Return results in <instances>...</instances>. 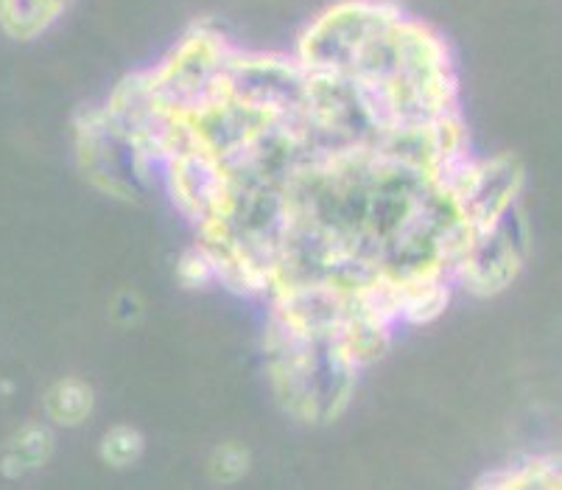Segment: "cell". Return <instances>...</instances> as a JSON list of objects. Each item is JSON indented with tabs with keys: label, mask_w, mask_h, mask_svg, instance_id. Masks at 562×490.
Masks as SVG:
<instances>
[{
	"label": "cell",
	"mask_w": 562,
	"mask_h": 490,
	"mask_svg": "<svg viewBox=\"0 0 562 490\" xmlns=\"http://www.w3.org/2000/svg\"><path fill=\"white\" fill-rule=\"evenodd\" d=\"M95 407V392L87 381L68 376V379H59L50 385V390L45 392V412L50 415V421L59 423V426H81L87 417L93 415Z\"/></svg>",
	"instance_id": "cell-4"
},
{
	"label": "cell",
	"mask_w": 562,
	"mask_h": 490,
	"mask_svg": "<svg viewBox=\"0 0 562 490\" xmlns=\"http://www.w3.org/2000/svg\"><path fill=\"white\" fill-rule=\"evenodd\" d=\"M54 432L40 423H29L7 443L3 457H0V471L7 477H23L29 471H37L54 457Z\"/></svg>",
	"instance_id": "cell-3"
},
{
	"label": "cell",
	"mask_w": 562,
	"mask_h": 490,
	"mask_svg": "<svg viewBox=\"0 0 562 490\" xmlns=\"http://www.w3.org/2000/svg\"><path fill=\"white\" fill-rule=\"evenodd\" d=\"M74 0H0V29L9 37L29 43L48 32Z\"/></svg>",
	"instance_id": "cell-2"
},
{
	"label": "cell",
	"mask_w": 562,
	"mask_h": 490,
	"mask_svg": "<svg viewBox=\"0 0 562 490\" xmlns=\"http://www.w3.org/2000/svg\"><path fill=\"white\" fill-rule=\"evenodd\" d=\"M211 474H213V479H218V482H224V485L238 482L241 477H247L249 474L247 446L229 441V443H222V446L213 448Z\"/></svg>",
	"instance_id": "cell-7"
},
{
	"label": "cell",
	"mask_w": 562,
	"mask_h": 490,
	"mask_svg": "<svg viewBox=\"0 0 562 490\" xmlns=\"http://www.w3.org/2000/svg\"><path fill=\"white\" fill-rule=\"evenodd\" d=\"M177 275H180V280L188 286V289H202V286L216 280L211 255L204 253L199 244H193V247H188L186 253L180 255V261H177Z\"/></svg>",
	"instance_id": "cell-8"
},
{
	"label": "cell",
	"mask_w": 562,
	"mask_h": 490,
	"mask_svg": "<svg viewBox=\"0 0 562 490\" xmlns=\"http://www.w3.org/2000/svg\"><path fill=\"white\" fill-rule=\"evenodd\" d=\"M476 488H560V459L557 457H526L513 468L493 471L479 479Z\"/></svg>",
	"instance_id": "cell-5"
},
{
	"label": "cell",
	"mask_w": 562,
	"mask_h": 490,
	"mask_svg": "<svg viewBox=\"0 0 562 490\" xmlns=\"http://www.w3.org/2000/svg\"><path fill=\"white\" fill-rule=\"evenodd\" d=\"M143 452H146V441H143V435L135 426H126V423L112 426L99 443L101 459H104L110 468L135 466L137 459L143 457Z\"/></svg>",
	"instance_id": "cell-6"
},
{
	"label": "cell",
	"mask_w": 562,
	"mask_h": 490,
	"mask_svg": "<svg viewBox=\"0 0 562 490\" xmlns=\"http://www.w3.org/2000/svg\"><path fill=\"white\" fill-rule=\"evenodd\" d=\"M117 143L160 177L229 292L269 300L266 339L359 367L434 323L501 224L524 166L473 157L446 37L392 0H341L294 54L193 23L126 76Z\"/></svg>",
	"instance_id": "cell-1"
}]
</instances>
